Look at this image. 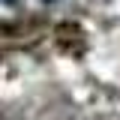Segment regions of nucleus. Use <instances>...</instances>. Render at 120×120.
<instances>
[{"label":"nucleus","mask_w":120,"mask_h":120,"mask_svg":"<svg viewBox=\"0 0 120 120\" xmlns=\"http://www.w3.org/2000/svg\"><path fill=\"white\" fill-rule=\"evenodd\" d=\"M0 3H3V6H12V3H18V0H0Z\"/></svg>","instance_id":"obj_1"},{"label":"nucleus","mask_w":120,"mask_h":120,"mask_svg":"<svg viewBox=\"0 0 120 120\" xmlns=\"http://www.w3.org/2000/svg\"><path fill=\"white\" fill-rule=\"evenodd\" d=\"M45 3H51V0H45Z\"/></svg>","instance_id":"obj_2"}]
</instances>
